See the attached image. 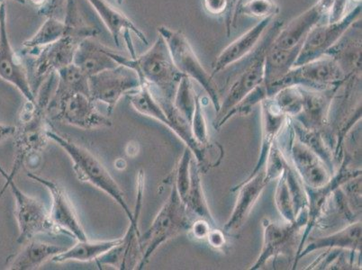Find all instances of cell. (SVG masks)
Returning a JSON list of instances; mask_svg holds the SVG:
<instances>
[{
    "mask_svg": "<svg viewBox=\"0 0 362 270\" xmlns=\"http://www.w3.org/2000/svg\"><path fill=\"white\" fill-rule=\"evenodd\" d=\"M47 136L49 140L54 141L70 156L74 163L76 176L78 180L82 182L90 183L98 189L104 191L121 206L128 220L131 222L134 218V212L127 205L123 190L120 189L117 181L113 179V177L110 175V173L97 159L96 156L86 148L78 146L77 143L56 134L54 131L49 129Z\"/></svg>",
    "mask_w": 362,
    "mask_h": 270,
    "instance_id": "8992f818",
    "label": "cell"
},
{
    "mask_svg": "<svg viewBox=\"0 0 362 270\" xmlns=\"http://www.w3.org/2000/svg\"><path fill=\"white\" fill-rule=\"evenodd\" d=\"M65 34V23L56 16H48L39 30L23 42L22 55H28L45 46L60 40Z\"/></svg>",
    "mask_w": 362,
    "mask_h": 270,
    "instance_id": "1f68e13d",
    "label": "cell"
},
{
    "mask_svg": "<svg viewBox=\"0 0 362 270\" xmlns=\"http://www.w3.org/2000/svg\"><path fill=\"white\" fill-rule=\"evenodd\" d=\"M28 177L45 187L51 194L52 205L50 216L54 225L65 235L74 237L77 240H88L78 218L74 204L64 187L54 180L45 179L34 173H28Z\"/></svg>",
    "mask_w": 362,
    "mask_h": 270,
    "instance_id": "2e32d148",
    "label": "cell"
},
{
    "mask_svg": "<svg viewBox=\"0 0 362 270\" xmlns=\"http://www.w3.org/2000/svg\"><path fill=\"white\" fill-rule=\"evenodd\" d=\"M158 33L166 42L174 64L181 74L196 81L209 95L216 113L221 107V95L213 75L204 68L186 35L165 25L158 28Z\"/></svg>",
    "mask_w": 362,
    "mask_h": 270,
    "instance_id": "ba28073f",
    "label": "cell"
},
{
    "mask_svg": "<svg viewBox=\"0 0 362 270\" xmlns=\"http://www.w3.org/2000/svg\"><path fill=\"white\" fill-rule=\"evenodd\" d=\"M332 2L334 0H317L308 11L293 19L286 28H282L272 41V46L283 50L301 46L308 33L327 19Z\"/></svg>",
    "mask_w": 362,
    "mask_h": 270,
    "instance_id": "ac0fdd59",
    "label": "cell"
},
{
    "mask_svg": "<svg viewBox=\"0 0 362 270\" xmlns=\"http://www.w3.org/2000/svg\"><path fill=\"white\" fill-rule=\"evenodd\" d=\"M213 228L211 223L205 219L197 218L193 221L189 232L192 233L194 238L204 240L206 238L210 230Z\"/></svg>",
    "mask_w": 362,
    "mask_h": 270,
    "instance_id": "7bdbcfd3",
    "label": "cell"
},
{
    "mask_svg": "<svg viewBox=\"0 0 362 270\" xmlns=\"http://www.w3.org/2000/svg\"><path fill=\"white\" fill-rule=\"evenodd\" d=\"M12 1L18 3V4H21V5H25L26 3V0H12Z\"/></svg>",
    "mask_w": 362,
    "mask_h": 270,
    "instance_id": "681fc988",
    "label": "cell"
},
{
    "mask_svg": "<svg viewBox=\"0 0 362 270\" xmlns=\"http://www.w3.org/2000/svg\"><path fill=\"white\" fill-rule=\"evenodd\" d=\"M361 5L352 9L341 20L318 25L313 28L302 42L295 66L307 64L325 56L355 22L360 20Z\"/></svg>",
    "mask_w": 362,
    "mask_h": 270,
    "instance_id": "5bb4252c",
    "label": "cell"
},
{
    "mask_svg": "<svg viewBox=\"0 0 362 270\" xmlns=\"http://www.w3.org/2000/svg\"><path fill=\"white\" fill-rule=\"evenodd\" d=\"M90 97L107 107L110 115L122 97L136 90L141 86L139 76L133 69L118 64L88 78Z\"/></svg>",
    "mask_w": 362,
    "mask_h": 270,
    "instance_id": "7c38bea8",
    "label": "cell"
},
{
    "mask_svg": "<svg viewBox=\"0 0 362 270\" xmlns=\"http://www.w3.org/2000/svg\"><path fill=\"white\" fill-rule=\"evenodd\" d=\"M209 245L213 248L221 250L225 248L226 245V238L225 232L218 229H211L207 235L206 238Z\"/></svg>",
    "mask_w": 362,
    "mask_h": 270,
    "instance_id": "bcb514c9",
    "label": "cell"
},
{
    "mask_svg": "<svg viewBox=\"0 0 362 270\" xmlns=\"http://www.w3.org/2000/svg\"><path fill=\"white\" fill-rule=\"evenodd\" d=\"M269 183L265 169L263 168L255 175L249 176L238 186L233 187L232 192L237 191L238 195H237L231 216L223 226V232L232 233L242 228L243 223L248 218L257 201L261 197L263 190L269 185Z\"/></svg>",
    "mask_w": 362,
    "mask_h": 270,
    "instance_id": "d6986e66",
    "label": "cell"
},
{
    "mask_svg": "<svg viewBox=\"0 0 362 270\" xmlns=\"http://www.w3.org/2000/svg\"><path fill=\"white\" fill-rule=\"evenodd\" d=\"M110 55L118 64L133 69L141 82L148 85L157 101L173 102L177 86L185 76L177 70L166 42L159 35L149 50L136 58H126L110 49Z\"/></svg>",
    "mask_w": 362,
    "mask_h": 270,
    "instance_id": "3957f363",
    "label": "cell"
},
{
    "mask_svg": "<svg viewBox=\"0 0 362 270\" xmlns=\"http://www.w3.org/2000/svg\"><path fill=\"white\" fill-rule=\"evenodd\" d=\"M29 3L32 6H35V8H41L42 6L47 4L48 0H28Z\"/></svg>",
    "mask_w": 362,
    "mask_h": 270,
    "instance_id": "c3c4849f",
    "label": "cell"
},
{
    "mask_svg": "<svg viewBox=\"0 0 362 270\" xmlns=\"http://www.w3.org/2000/svg\"><path fill=\"white\" fill-rule=\"evenodd\" d=\"M144 173L141 170L137 177V197L134 218L130 222L126 235L122 238L119 245L96 259L98 268L111 266L120 270L137 269L141 260L139 218L143 205L144 193Z\"/></svg>",
    "mask_w": 362,
    "mask_h": 270,
    "instance_id": "4fadbf2b",
    "label": "cell"
},
{
    "mask_svg": "<svg viewBox=\"0 0 362 270\" xmlns=\"http://www.w3.org/2000/svg\"><path fill=\"white\" fill-rule=\"evenodd\" d=\"M325 249H342L360 254L361 253V221L351 223L327 236L308 239L296 259V266L303 257L313 252Z\"/></svg>",
    "mask_w": 362,
    "mask_h": 270,
    "instance_id": "7402d4cb",
    "label": "cell"
},
{
    "mask_svg": "<svg viewBox=\"0 0 362 270\" xmlns=\"http://www.w3.org/2000/svg\"><path fill=\"white\" fill-rule=\"evenodd\" d=\"M192 216L181 200L175 183L173 181L170 193L165 203L149 228L140 236L141 256L137 269H143L163 243L181 233L189 232L194 221Z\"/></svg>",
    "mask_w": 362,
    "mask_h": 270,
    "instance_id": "277c9868",
    "label": "cell"
},
{
    "mask_svg": "<svg viewBox=\"0 0 362 270\" xmlns=\"http://www.w3.org/2000/svg\"><path fill=\"white\" fill-rule=\"evenodd\" d=\"M273 21H274L273 16L262 19L245 34L223 49L213 65V75L226 71V69L241 61L251 54L259 44L263 35H265Z\"/></svg>",
    "mask_w": 362,
    "mask_h": 270,
    "instance_id": "44dd1931",
    "label": "cell"
},
{
    "mask_svg": "<svg viewBox=\"0 0 362 270\" xmlns=\"http://www.w3.org/2000/svg\"><path fill=\"white\" fill-rule=\"evenodd\" d=\"M339 86L327 90H312L299 87L303 98L302 110L292 119L307 129L324 131L327 127L332 98Z\"/></svg>",
    "mask_w": 362,
    "mask_h": 270,
    "instance_id": "ffe728a7",
    "label": "cell"
},
{
    "mask_svg": "<svg viewBox=\"0 0 362 270\" xmlns=\"http://www.w3.org/2000/svg\"><path fill=\"white\" fill-rule=\"evenodd\" d=\"M193 154L189 148H185L177 164L175 174L173 175V181L175 183L177 193L181 200L185 201L190 183V163L193 159Z\"/></svg>",
    "mask_w": 362,
    "mask_h": 270,
    "instance_id": "74e56055",
    "label": "cell"
},
{
    "mask_svg": "<svg viewBox=\"0 0 362 270\" xmlns=\"http://www.w3.org/2000/svg\"><path fill=\"white\" fill-rule=\"evenodd\" d=\"M56 74H52L41 85L35 95V101H26L19 115V124L15 131V158L11 172L8 173L0 166V174L6 180L0 199L8 189V183L14 180L16 174L29 160L37 157L45 149L47 136V107L52 98V87Z\"/></svg>",
    "mask_w": 362,
    "mask_h": 270,
    "instance_id": "7a4b0ae2",
    "label": "cell"
},
{
    "mask_svg": "<svg viewBox=\"0 0 362 270\" xmlns=\"http://www.w3.org/2000/svg\"><path fill=\"white\" fill-rule=\"evenodd\" d=\"M352 1L357 2V3H361V0H352Z\"/></svg>",
    "mask_w": 362,
    "mask_h": 270,
    "instance_id": "f907efd6",
    "label": "cell"
},
{
    "mask_svg": "<svg viewBox=\"0 0 362 270\" xmlns=\"http://www.w3.org/2000/svg\"><path fill=\"white\" fill-rule=\"evenodd\" d=\"M228 9L226 13V25L227 35H231L233 26H235L237 16H238L239 6H241L243 0H228Z\"/></svg>",
    "mask_w": 362,
    "mask_h": 270,
    "instance_id": "b9f144b4",
    "label": "cell"
},
{
    "mask_svg": "<svg viewBox=\"0 0 362 270\" xmlns=\"http://www.w3.org/2000/svg\"><path fill=\"white\" fill-rule=\"evenodd\" d=\"M308 222V210L299 213L294 222L277 223L262 220L263 245L261 254L250 269H259L271 259L286 257L295 262L302 242L303 233Z\"/></svg>",
    "mask_w": 362,
    "mask_h": 270,
    "instance_id": "52a82bcc",
    "label": "cell"
},
{
    "mask_svg": "<svg viewBox=\"0 0 362 270\" xmlns=\"http://www.w3.org/2000/svg\"><path fill=\"white\" fill-rule=\"evenodd\" d=\"M15 131L16 127L0 124V143L8 139V138L14 136Z\"/></svg>",
    "mask_w": 362,
    "mask_h": 270,
    "instance_id": "7dc6e473",
    "label": "cell"
},
{
    "mask_svg": "<svg viewBox=\"0 0 362 270\" xmlns=\"http://www.w3.org/2000/svg\"><path fill=\"white\" fill-rule=\"evenodd\" d=\"M271 98L279 110L288 117L295 118L302 110V94L297 86L283 88Z\"/></svg>",
    "mask_w": 362,
    "mask_h": 270,
    "instance_id": "d590c367",
    "label": "cell"
},
{
    "mask_svg": "<svg viewBox=\"0 0 362 270\" xmlns=\"http://www.w3.org/2000/svg\"><path fill=\"white\" fill-rule=\"evenodd\" d=\"M279 13V6L273 0H248L243 2L238 9V14L261 19L274 18Z\"/></svg>",
    "mask_w": 362,
    "mask_h": 270,
    "instance_id": "f35d334b",
    "label": "cell"
},
{
    "mask_svg": "<svg viewBox=\"0 0 362 270\" xmlns=\"http://www.w3.org/2000/svg\"><path fill=\"white\" fill-rule=\"evenodd\" d=\"M347 76L341 66L330 56H322L312 61L295 66L281 81L267 88L268 97L289 86H297L312 90H327L337 87Z\"/></svg>",
    "mask_w": 362,
    "mask_h": 270,
    "instance_id": "30bf717a",
    "label": "cell"
},
{
    "mask_svg": "<svg viewBox=\"0 0 362 270\" xmlns=\"http://www.w3.org/2000/svg\"><path fill=\"white\" fill-rule=\"evenodd\" d=\"M349 0H334L327 16V23L341 20L347 15Z\"/></svg>",
    "mask_w": 362,
    "mask_h": 270,
    "instance_id": "60d3db41",
    "label": "cell"
},
{
    "mask_svg": "<svg viewBox=\"0 0 362 270\" xmlns=\"http://www.w3.org/2000/svg\"><path fill=\"white\" fill-rule=\"evenodd\" d=\"M47 114L62 123L93 130L112 127L110 115L101 113L96 102L88 95L55 90L47 107Z\"/></svg>",
    "mask_w": 362,
    "mask_h": 270,
    "instance_id": "9c48e42d",
    "label": "cell"
},
{
    "mask_svg": "<svg viewBox=\"0 0 362 270\" xmlns=\"http://www.w3.org/2000/svg\"><path fill=\"white\" fill-rule=\"evenodd\" d=\"M8 187L15 199L16 216L19 228L18 243L23 245L42 233H64L52 222L50 212L41 201L26 195L16 186L14 180L8 183Z\"/></svg>",
    "mask_w": 362,
    "mask_h": 270,
    "instance_id": "8fae6325",
    "label": "cell"
},
{
    "mask_svg": "<svg viewBox=\"0 0 362 270\" xmlns=\"http://www.w3.org/2000/svg\"><path fill=\"white\" fill-rule=\"evenodd\" d=\"M325 55L337 61L346 76L361 75V30L358 20L348 29Z\"/></svg>",
    "mask_w": 362,
    "mask_h": 270,
    "instance_id": "603a6c76",
    "label": "cell"
},
{
    "mask_svg": "<svg viewBox=\"0 0 362 270\" xmlns=\"http://www.w3.org/2000/svg\"><path fill=\"white\" fill-rule=\"evenodd\" d=\"M288 150L289 161L305 187L318 189L330 182L334 173L314 151L296 138L293 127Z\"/></svg>",
    "mask_w": 362,
    "mask_h": 270,
    "instance_id": "e0dca14e",
    "label": "cell"
},
{
    "mask_svg": "<svg viewBox=\"0 0 362 270\" xmlns=\"http://www.w3.org/2000/svg\"><path fill=\"white\" fill-rule=\"evenodd\" d=\"M192 131L195 140L203 147L209 146V135L207 131L206 120L202 101V97L197 95L196 108L192 121Z\"/></svg>",
    "mask_w": 362,
    "mask_h": 270,
    "instance_id": "ab89813d",
    "label": "cell"
},
{
    "mask_svg": "<svg viewBox=\"0 0 362 270\" xmlns=\"http://www.w3.org/2000/svg\"><path fill=\"white\" fill-rule=\"evenodd\" d=\"M88 1L93 6L105 25L107 26V30L110 32L118 47L120 46L122 35L127 45L131 44L130 33H134L144 44H148L146 35L134 25L129 18L112 6L107 0H88Z\"/></svg>",
    "mask_w": 362,
    "mask_h": 270,
    "instance_id": "cb8c5ba5",
    "label": "cell"
},
{
    "mask_svg": "<svg viewBox=\"0 0 362 270\" xmlns=\"http://www.w3.org/2000/svg\"><path fill=\"white\" fill-rule=\"evenodd\" d=\"M129 100L132 107L138 113L153 118L160 123L170 127V121L168 120L165 113L161 108L153 93L144 82H141V86L136 90L131 92L127 95Z\"/></svg>",
    "mask_w": 362,
    "mask_h": 270,
    "instance_id": "d6a6232c",
    "label": "cell"
},
{
    "mask_svg": "<svg viewBox=\"0 0 362 270\" xmlns=\"http://www.w3.org/2000/svg\"><path fill=\"white\" fill-rule=\"evenodd\" d=\"M275 191V204L279 213L286 222H294L296 218L294 202L286 179L285 170L278 177Z\"/></svg>",
    "mask_w": 362,
    "mask_h": 270,
    "instance_id": "8d00e7d4",
    "label": "cell"
},
{
    "mask_svg": "<svg viewBox=\"0 0 362 270\" xmlns=\"http://www.w3.org/2000/svg\"><path fill=\"white\" fill-rule=\"evenodd\" d=\"M301 46L291 49V50H283L273 47L271 45L268 52H267L264 65V81L263 85L266 90L281 81L289 71L294 67Z\"/></svg>",
    "mask_w": 362,
    "mask_h": 270,
    "instance_id": "f1b7e54d",
    "label": "cell"
},
{
    "mask_svg": "<svg viewBox=\"0 0 362 270\" xmlns=\"http://www.w3.org/2000/svg\"><path fill=\"white\" fill-rule=\"evenodd\" d=\"M259 105H261L262 115V149L255 169L250 176L255 175L264 168L267 157H268L269 151L271 149L273 141L277 139L279 134L281 133L288 117L279 110L271 97L265 98Z\"/></svg>",
    "mask_w": 362,
    "mask_h": 270,
    "instance_id": "d4e9b609",
    "label": "cell"
},
{
    "mask_svg": "<svg viewBox=\"0 0 362 270\" xmlns=\"http://www.w3.org/2000/svg\"><path fill=\"white\" fill-rule=\"evenodd\" d=\"M228 5V0H204V6L206 12L214 16L226 14Z\"/></svg>",
    "mask_w": 362,
    "mask_h": 270,
    "instance_id": "f6af8a7d",
    "label": "cell"
},
{
    "mask_svg": "<svg viewBox=\"0 0 362 270\" xmlns=\"http://www.w3.org/2000/svg\"><path fill=\"white\" fill-rule=\"evenodd\" d=\"M110 48L95 40V37L85 39L76 51L74 64L90 78L118 65L110 55Z\"/></svg>",
    "mask_w": 362,
    "mask_h": 270,
    "instance_id": "484cf974",
    "label": "cell"
},
{
    "mask_svg": "<svg viewBox=\"0 0 362 270\" xmlns=\"http://www.w3.org/2000/svg\"><path fill=\"white\" fill-rule=\"evenodd\" d=\"M56 75H57L58 83L55 90L74 92V93H81L90 97L88 76L86 75L78 66L74 64L66 66L56 72Z\"/></svg>",
    "mask_w": 362,
    "mask_h": 270,
    "instance_id": "836d02e7",
    "label": "cell"
},
{
    "mask_svg": "<svg viewBox=\"0 0 362 270\" xmlns=\"http://www.w3.org/2000/svg\"><path fill=\"white\" fill-rule=\"evenodd\" d=\"M122 238L107 240H78L74 246L52 257V262L64 263L67 262H88L96 260L114 247L119 245Z\"/></svg>",
    "mask_w": 362,
    "mask_h": 270,
    "instance_id": "83f0119b",
    "label": "cell"
},
{
    "mask_svg": "<svg viewBox=\"0 0 362 270\" xmlns=\"http://www.w3.org/2000/svg\"><path fill=\"white\" fill-rule=\"evenodd\" d=\"M67 0H48L47 4L38 9V14L45 18L56 16L57 13H61L66 6Z\"/></svg>",
    "mask_w": 362,
    "mask_h": 270,
    "instance_id": "ee69618b",
    "label": "cell"
},
{
    "mask_svg": "<svg viewBox=\"0 0 362 270\" xmlns=\"http://www.w3.org/2000/svg\"><path fill=\"white\" fill-rule=\"evenodd\" d=\"M282 28V22L273 21L266 32L267 35L263 36L262 42H259L255 50L245 57V65H243L230 78L225 98L221 100V107L216 113L215 127L230 110L263 83L267 52Z\"/></svg>",
    "mask_w": 362,
    "mask_h": 270,
    "instance_id": "5b68a950",
    "label": "cell"
},
{
    "mask_svg": "<svg viewBox=\"0 0 362 270\" xmlns=\"http://www.w3.org/2000/svg\"><path fill=\"white\" fill-rule=\"evenodd\" d=\"M5 0H0V78L14 86L26 101H35L25 64L13 49L8 32Z\"/></svg>",
    "mask_w": 362,
    "mask_h": 270,
    "instance_id": "9a60e30c",
    "label": "cell"
},
{
    "mask_svg": "<svg viewBox=\"0 0 362 270\" xmlns=\"http://www.w3.org/2000/svg\"><path fill=\"white\" fill-rule=\"evenodd\" d=\"M291 121L296 138L314 151L327 164L329 170L334 174L337 166L335 163L334 151L329 146L327 138L325 137L322 131L307 129L292 118H291Z\"/></svg>",
    "mask_w": 362,
    "mask_h": 270,
    "instance_id": "4dcf8cb0",
    "label": "cell"
},
{
    "mask_svg": "<svg viewBox=\"0 0 362 270\" xmlns=\"http://www.w3.org/2000/svg\"><path fill=\"white\" fill-rule=\"evenodd\" d=\"M194 158L195 157H193L192 163H190L189 189L187 191L184 204H185L187 210L192 216H196L197 218L205 219L207 222L211 223L213 227H215L216 222L211 212H210L205 193H204L202 169H200L199 164Z\"/></svg>",
    "mask_w": 362,
    "mask_h": 270,
    "instance_id": "f546056e",
    "label": "cell"
},
{
    "mask_svg": "<svg viewBox=\"0 0 362 270\" xmlns=\"http://www.w3.org/2000/svg\"><path fill=\"white\" fill-rule=\"evenodd\" d=\"M28 242L24 249L11 260L9 269L34 270L40 268L47 260L66 250L64 247L38 242L34 239Z\"/></svg>",
    "mask_w": 362,
    "mask_h": 270,
    "instance_id": "4316f807",
    "label": "cell"
},
{
    "mask_svg": "<svg viewBox=\"0 0 362 270\" xmlns=\"http://www.w3.org/2000/svg\"><path fill=\"white\" fill-rule=\"evenodd\" d=\"M197 97L192 78L187 76H183L177 86L173 105L190 124H192L194 112H195Z\"/></svg>",
    "mask_w": 362,
    "mask_h": 270,
    "instance_id": "e575fe53",
    "label": "cell"
},
{
    "mask_svg": "<svg viewBox=\"0 0 362 270\" xmlns=\"http://www.w3.org/2000/svg\"><path fill=\"white\" fill-rule=\"evenodd\" d=\"M64 23L65 34L60 40L39 49L31 54L22 55L32 60L30 67L26 69L35 95L49 76L74 64L76 51L82 41L96 37L98 34V29L85 24L76 0L66 1Z\"/></svg>",
    "mask_w": 362,
    "mask_h": 270,
    "instance_id": "6da1fadb",
    "label": "cell"
}]
</instances>
